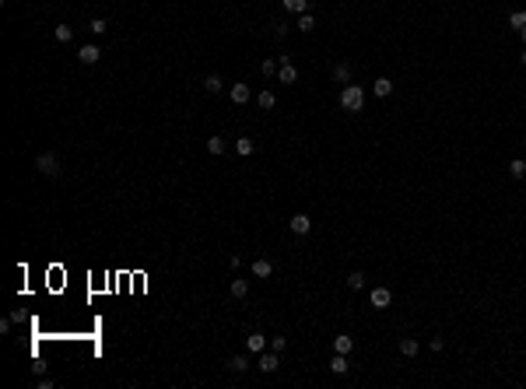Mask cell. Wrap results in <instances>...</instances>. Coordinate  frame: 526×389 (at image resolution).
<instances>
[{
    "label": "cell",
    "instance_id": "9",
    "mask_svg": "<svg viewBox=\"0 0 526 389\" xmlns=\"http://www.w3.org/2000/svg\"><path fill=\"white\" fill-rule=\"evenodd\" d=\"M348 368H351L348 354H340V350H337V354L330 358V372H333V375H348Z\"/></svg>",
    "mask_w": 526,
    "mask_h": 389
},
{
    "label": "cell",
    "instance_id": "32",
    "mask_svg": "<svg viewBox=\"0 0 526 389\" xmlns=\"http://www.w3.org/2000/svg\"><path fill=\"white\" fill-rule=\"evenodd\" d=\"M11 326H14V319H11V316H4V319H0V333H11Z\"/></svg>",
    "mask_w": 526,
    "mask_h": 389
},
{
    "label": "cell",
    "instance_id": "18",
    "mask_svg": "<svg viewBox=\"0 0 526 389\" xmlns=\"http://www.w3.org/2000/svg\"><path fill=\"white\" fill-rule=\"evenodd\" d=\"M400 354H404V358H418V340H414V337H404V340H400Z\"/></svg>",
    "mask_w": 526,
    "mask_h": 389
},
{
    "label": "cell",
    "instance_id": "35",
    "mask_svg": "<svg viewBox=\"0 0 526 389\" xmlns=\"http://www.w3.org/2000/svg\"><path fill=\"white\" fill-rule=\"evenodd\" d=\"M519 39H523V46H526V28H519Z\"/></svg>",
    "mask_w": 526,
    "mask_h": 389
},
{
    "label": "cell",
    "instance_id": "2",
    "mask_svg": "<svg viewBox=\"0 0 526 389\" xmlns=\"http://www.w3.org/2000/svg\"><path fill=\"white\" fill-rule=\"evenodd\" d=\"M35 172H39V175H49V179H57V175H60V158H57V155H49V151H46V155H39V158H35Z\"/></svg>",
    "mask_w": 526,
    "mask_h": 389
},
{
    "label": "cell",
    "instance_id": "25",
    "mask_svg": "<svg viewBox=\"0 0 526 389\" xmlns=\"http://www.w3.org/2000/svg\"><path fill=\"white\" fill-rule=\"evenodd\" d=\"M509 25H512L516 32H519V28H526V11H512V14H509Z\"/></svg>",
    "mask_w": 526,
    "mask_h": 389
},
{
    "label": "cell",
    "instance_id": "34",
    "mask_svg": "<svg viewBox=\"0 0 526 389\" xmlns=\"http://www.w3.org/2000/svg\"><path fill=\"white\" fill-rule=\"evenodd\" d=\"M519 63H523V67H526V46H523V53H519Z\"/></svg>",
    "mask_w": 526,
    "mask_h": 389
},
{
    "label": "cell",
    "instance_id": "4",
    "mask_svg": "<svg viewBox=\"0 0 526 389\" xmlns=\"http://www.w3.org/2000/svg\"><path fill=\"white\" fill-rule=\"evenodd\" d=\"M78 60L84 63V67H92V63L102 60V49H98L95 42H88V46H81V49H78Z\"/></svg>",
    "mask_w": 526,
    "mask_h": 389
},
{
    "label": "cell",
    "instance_id": "3",
    "mask_svg": "<svg viewBox=\"0 0 526 389\" xmlns=\"http://www.w3.org/2000/svg\"><path fill=\"white\" fill-rule=\"evenodd\" d=\"M369 302H372V309H390V305H393V291H390V288H372Z\"/></svg>",
    "mask_w": 526,
    "mask_h": 389
},
{
    "label": "cell",
    "instance_id": "22",
    "mask_svg": "<svg viewBox=\"0 0 526 389\" xmlns=\"http://www.w3.org/2000/svg\"><path fill=\"white\" fill-rule=\"evenodd\" d=\"M256 102H260V109H274V105H277V95L267 88V91H260V95H256Z\"/></svg>",
    "mask_w": 526,
    "mask_h": 389
},
{
    "label": "cell",
    "instance_id": "19",
    "mask_svg": "<svg viewBox=\"0 0 526 389\" xmlns=\"http://www.w3.org/2000/svg\"><path fill=\"white\" fill-rule=\"evenodd\" d=\"M235 151H239V155H242V158H249V155H253V151H256V144H253V140H249V137H239V140H235Z\"/></svg>",
    "mask_w": 526,
    "mask_h": 389
},
{
    "label": "cell",
    "instance_id": "11",
    "mask_svg": "<svg viewBox=\"0 0 526 389\" xmlns=\"http://www.w3.org/2000/svg\"><path fill=\"white\" fill-rule=\"evenodd\" d=\"M270 273H274V263H270V260H263V256H260V260H253V277H260V281H263V277H270Z\"/></svg>",
    "mask_w": 526,
    "mask_h": 389
},
{
    "label": "cell",
    "instance_id": "5",
    "mask_svg": "<svg viewBox=\"0 0 526 389\" xmlns=\"http://www.w3.org/2000/svg\"><path fill=\"white\" fill-rule=\"evenodd\" d=\"M277 365H281V361H277V350H260V361H256V368H260V372L270 375V372H277Z\"/></svg>",
    "mask_w": 526,
    "mask_h": 389
},
{
    "label": "cell",
    "instance_id": "8",
    "mask_svg": "<svg viewBox=\"0 0 526 389\" xmlns=\"http://www.w3.org/2000/svg\"><path fill=\"white\" fill-rule=\"evenodd\" d=\"M228 98H232L235 105H246L249 102V84H232L228 88Z\"/></svg>",
    "mask_w": 526,
    "mask_h": 389
},
{
    "label": "cell",
    "instance_id": "21",
    "mask_svg": "<svg viewBox=\"0 0 526 389\" xmlns=\"http://www.w3.org/2000/svg\"><path fill=\"white\" fill-rule=\"evenodd\" d=\"M348 288H351V291H361V288H365V273H361V270H351L348 273Z\"/></svg>",
    "mask_w": 526,
    "mask_h": 389
},
{
    "label": "cell",
    "instance_id": "17",
    "mask_svg": "<svg viewBox=\"0 0 526 389\" xmlns=\"http://www.w3.org/2000/svg\"><path fill=\"white\" fill-rule=\"evenodd\" d=\"M351 347H354V340H351L348 333H340V337H333V350H340V354H351Z\"/></svg>",
    "mask_w": 526,
    "mask_h": 389
},
{
    "label": "cell",
    "instance_id": "12",
    "mask_svg": "<svg viewBox=\"0 0 526 389\" xmlns=\"http://www.w3.org/2000/svg\"><path fill=\"white\" fill-rule=\"evenodd\" d=\"M333 81L337 84H351V63H337L333 67Z\"/></svg>",
    "mask_w": 526,
    "mask_h": 389
},
{
    "label": "cell",
    "instance_id": "6",
    "mask_svg": "<svg viewBox=\"0 0 526 389\" xmlns=\"http://www.w3.org/2000/svg\"><path fill=\"white\" fill-rule=\"evenodd\" d=\"M288 228H292L295 235H309V232H312V217H309V214H292Z\"/></svg>",
    "mask_w": 526,
    "mask_h": 389
},
{
    "label": "cell",
    "instance_id": "33",
    "mask_svg": "<svg viewBox=\"0 0 526 389\" xmlns=\"http://www.w3.org/2000/svg\"><path fill=\"white\" fill-rule=\"evenodd\" d=\"M428 347H431V350H442V347H446V340H442V337H431Z\"/></svg>",
    "mask_w": 526,
    "mask_h": 389
},
{
    "label": "cell",
    "instance_id": "27",
    "mask_svg": "<svg viewBox=\"0 0 526 389\" xmlns=\"http://www.w3.org/2000/svg\"><path fill=\"white\" fill-rule=\"evenodd\" d=\"M88 32L92 35H105V18H92L88 21Z\"/></svg>",
    "mask_w": 526,
    "mask_h": 389
},
{
    "label": "cell",
    "instance_id": "16",
    "mask_svg": "<svg viewBox=\"0 0 526 389\" xmlns=\"http://www.w3.org/2000/svg\"><path fill=\"white\" fill-rule=\"evenodd\" d=\"M249 294V281L246 277H235L232 281V298H246Z\"/></svg>",
    "mask_w": 526,
    "mask_h": 389
},
{
    "label": "cell",
    "instance_id": "29",
    "mask_svg": "<svg viewBox=\"0 0 526 389\" xmlns=\"http://www.w3.org/2000/svg\"><path fill=\"white\" fill-rule=\"evenodd\" d=\"M274 70H277V63H274L270 57H267L263 63H260V74H263V78H274Z\"/></svg>",
    "mask_w": 526,
    "mask_h": 389
},
{
    "label": "cell",
    "instance_id": "31",
    "mask_svg": "<svg viewBox=\"0 0 526 389\" xmlns=\"http://www.w3.org/2000/svg\"><path fill=\"white\" fill-rule=\"evenodd\" d=\"M284 347H288V340H284V337H270V350H277V354H281Z\"/></svg>",
    "mask_w": 526,
    "mask_h": 389
},
{
    "label": "cell",
    "instance_id": "15",
    "mask_svg": "<svg viewBox=\"0 0 526 389\" xmlns=\"http://www.w3.org/2000/svg\"><path fill=\"white\" fill-rule=\"evenodd\" d=\"M509 175H512V179H526V161L523 158H512V161H509Z\"/></svg>",
    "mask_w": 526,
    "mask_h": 389
},
{
    "label": "cell",
    "instance_id": "13",
    "mask_svg": "<svg viewBox=\"0 0 526 389\" xmlns=\"http://www.w3.org/2000/svg\"><path fill=\"white\" fill-rule=\"evenodd\" d=\"M221 88H225V81L217 78V74H207V78H204V91H207V95H217Z\"/></svg>",
    "mask_w": 526,
    "mask_h": 389
},
{
    "label": "cell",
    "instance_id": "10",
    "mask_svg": "<svg viewBox=\"0 0 526 389\" xmlns=\"http://www.w3.org/2000/svg\"><path fill=\"white\" fill-rule=\"evenodd\" d=\"M372 95H375V98H390V95H393V81H390V78H375V84H372Z\"/></svg>",
    "mask_w": 526,
    "mask_h": 389
},
{
    "label": "cell",
    "instance_id": "23",
    "mask_svg": "<svg viewBox=\"0 0 526 389\" xmlns=\"http://www.w3.org/2000/svg\"><path fill=\"white\" fill-rule=\"evenodd\" d=\"M228 368H232V372H246V368H249V358H246V354H235V358H228Z\"/></svg>",
    "mask_w": 526,
    "mask_h": 389
},
{
    "label": "cell",
    "instance_id": "28",
    "mask_svg": "<svg viewBox=\"0 0 526 389\" xmlns=\"http://www.w3.org/2000/svg\"><path fill=\"white\" fill-rule=\"evenodd\" d=\"M74 39V28L70 25H57V42H70Z\"/></svg>",
    "mask_w": 526,
    "mask_h": 389
},
{
    "label": "cell",
    "instance_id": "30",
    "mask_svg": "<svg viewBox=\"0 0 526 389\" xmlns=\"http://www.w3.org/2000/svg\"><path fill=\"white\" fill-rule=\"evenodd\" d=\"M288 32H292V25H288V21H274V35H277V39H284Z\"/></svg>",
    "mask_w": 526,
    "mask_h": 389
},
{
    "label": "cell",
    "instance_id": "7",
    "mask_svg": "<svg viewBox=\"0 0 526 389\" xmlns=\"http://www.w3.org/2000/svg\"><path fill=\"white\" fill-rule=\"evenodd\" d=\"M277 81H281V84H295V81H298V70L292 67V60L277 67Z\"/></svg>",
    "mask_w": 526,
    "mask_h": 389
},
{
    "label": "cell",
    "instance_id": "1",
    "mask_svg": "<svg viewBox=\"0 0 526 389\" xmlns=\"http://www.w3.org/2000/svg\"><path fill=\"white\" fill-rule=\"evenodd\" d=\"M340 109L344 113H361L365 109V91L358 84H344L340 88Z\"/></svg>",
    "mask_w": 526,
    "mask_h": 389
},
{
    "label": "cell",
    "instance_id": "20",
    "mask_svg": "<svg viewBox=\"0 0 526 389\" xmlns=\"http://www.w3.org/2000/svg\"><path fill=\"white\" fill-rule=\"evenodd\" d=\"M284 4V11H292V14H305L309 11V0H281Z\"/></svg>",
    "mask_w": 526,
    "mask_h": 389
},
{
    "label": "cell",
    "instance_id": "26",
    "mask_svg": "<svg viewBox=\"0 0 526 389\" xmlns=\"http://www.w3.org/2000/svg\"><path fill=\"white\" fill-rule=\"evenodd\" d=\"M207 151L221 158V155H225V140H221V137H211V140H207Z\"/></svg>",
    "mask_w": 526,
    "mask_h": 389
},
{
    "label": "cell",
    "instance_id": "14",
    "mask_svg": "<svg viewBox=\"0 0 526 389\" xmlns=\"http://www.w3.org/2000/svg\"><path fill=\"white\" fill-rule=\"evenodd\" d=\"M246 347L253 350V354H260V350H267V337H263V333H249V340H246Z\"/></svg>",
    "mask_w": 526,
    "mask_h": 389
},
{
    "label": "cell",
    "instance_id": "24",
    "mask_svg": "<svg viewBox=\"0 0 526 389\" xmlns=\"http://www.w3.org/2000/svg\"><path fill=\"white\" fill-rule=\"evenodd\" d=\"M295 28H302V32H312V28H316V18H312L309 11H305V14H298V25H295Z\"/></svg>",
    "mask_w": 526,
    "mask_h": 389
}]
</instances>
